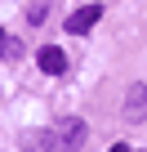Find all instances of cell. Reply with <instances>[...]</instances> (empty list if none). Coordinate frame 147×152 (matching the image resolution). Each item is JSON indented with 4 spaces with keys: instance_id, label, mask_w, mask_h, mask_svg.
I'll return each mask as SVG.
<instances>
[{
    "instance_id": "cell-8",
    "label": "cell",
    "mask_w": 147,
    "mask_h": 152,
    "mask_svg": "<svg viewBox=\"0 0 147 152\" xmlns=\"http://www.w3.org/2000/svg\"><path fill=\"white\" fill-rule=\"evenodd\" d=\"M107 152H129V148H125V143H116V148H107Z\"/></svg>"
},
{
    "instance_id": "cell-6",
    "label": "cell",
    "mask_w": 147,
    "mask_h": 152,
    "mask_svg": "<svg viewBox=\"0 0 147 152\" xmlns=\"http://www.w3.org/2000/svg\"><path fill=\"white\" fill-rule=\"evenodd\" d=\"M0 58H9V63H18V58H22V45H18L5 27H0Z\"/></svg>"
},
{
    "instance_id": "cell-7",
    "label": "cell",
    "mask_w": 147,
    "mask_h": 152,
    "mask_svg": "<svg viewBox=\"0 0 147 152\" xmlns=\"http://www.w3.org/2000/svg\"><path fill=\"white\" fill-rule=\"evenodd\" d=\"M45 14H49V0H31L27 5V23H45Z\"/></svg>"
},
{
    "instance_id": "cell-3",
    "label": "cell",
    "mask_w": 147,
    "mask_h": 152,
    "mask_svg": "<svg viewBox=\"0 0 147 152\" xmlns=\"http://www.w3.org/2000/svg\"><path fill=\"white\" fill-rule=\"evenodd\" d=\"M54 130L62 134V148H67V152H80V148H85V134H89L80 116H62V121H58Z\"/></svg>"
},
{
    "instance_id": "cell-5",
    "label": "cell",
    "mask_w": 147,
    "mask_h": 152,
    "mask_svg": "<svg viewBox=\"0 0 147 152\" xmlns=\"http://www.w3.org/2000/svg\"><path fill=\"white\" fill-rule=\"evenodd\" d=\"M36 63H40L45 76H62V72H67V54H62L58 45H45V49L36 54Z\"/></svg>"
},
{
    "instance_id": "cell-4",
    "label": "cell",
    "mask_w": 147,
    "mask_h": 152,
    "mask_svg": "<svg viewBox=\"0 0 147 152\" xmlns=\"http://www.w3.org/2000/svg\"><path fill=\"white\" fill-rule=\"evenodd\" d=\"M98 18H103V5H80L76 14L67 18V36H85V31H94Z\"/></svg>"
},
{
    "instance_id": "cell-1",
    "label": "cell",
    "mask_w": 147,
    "mask_h": 152,
    "mask_svg": "<svg viewBox=\"0 0 147 152\" xmlns=\"http://www.w3.org/2000/svg\"><path fill=\"white\" fill-rule=\"evenodd\" d=\"M120 112H125V121H129V125L147 121V85H143V81H134V85L125 90V107H120Z\"/></svg>"
},
{
    "instance_id": "cell-2",
    "label": "cell",
    "mask_w": 147,
    "mask_h": 152,
    "mask_svg": "<svg viewBox=\"0 0 147 152\" xmlns=\"http://www.w3.org/2000/svg\"><path fill=\"white\" fill-rule=\"evenodd\" d=\"M22 152H67L58 130H27L22 134Z\"/></svg>"
}]
</instances>
